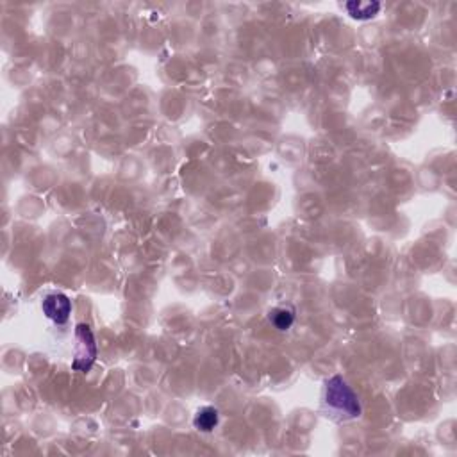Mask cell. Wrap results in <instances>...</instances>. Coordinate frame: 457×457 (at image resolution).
Instances as JSON below:
<instances>
[{"label":"cell","mask_w":457,"mask_h":457,"mask_svg":"<svg viewBox=\"0 0 457 457\" xmlns=\"http://www.w3.org/2000/svg\"><path fill=\"white\" fill-rule=\"evenodd\" d=\"M218 418H220V416H218V411L214 409V407H202V409L197 411V415H195L193 425L197 427L198 430H202V432H211V430L218 425Z\"/></svg>","instance_id":"5b68a950"},{"label":"cell","mask_w":457,"mask_h":457,"mask_svg":"<svg viewBox=\"0 0 457 457\" xmlns=\"http://www.w3.org/2000/svg\"><path fill=\"white\" fill-rule=\"evenodd\" d=\"M43 313L45 316L51 318L52 322L58 323V326H63V323L68 322L72 313V302L70 299L63 293H51L45 297L41 304Z\"/></svg>","instance_id":"3957f363"},{"label":"cell","mask_w":457,"mask_h":457,"mask_svg":"<svg viewBox=\"0 0 457 457\" xmlns=\"http://www.w3.org/2000/svg\"><path fill=\"white\" fill-rule=\"evenodd\" d=\"M75 340H77V345H75V357L72 366L77 372H88L97 357V345H95V337L89 326L79 323L75 329Z\"/></svg>","instance_id":"7a4b0ae2"},{"label":"cell","mask_w":457,"mask_h":457,"mask_svg":"<svg viewBox=\"0 0 457 457\" xmlns=\"http://www.w3.org/2000/svg\"><path fill=\"white\" fill-rule=\"evenodd\" d=\"M345 9L356 20H370L380 11L379 2H347Z\"/></svg>","instance_id":"277c9868"},{"label":"cell","mask_w":457,"mask_h":457,"mask_svg":"<svg viewBox=\"0 0 457 457\" xmlns=\"http://www.w3.org/2000/svg\"><path fill=\"white\" fill-rule=\"evenodd\" d=\"M271 323L277 327L279 330H288L295 322V314L291 309H286V307H279V309H273L270 313Z\"/></svg>","instance_id":"8992f818"},{"label":"cell","mask_w":457,"mask_h":457,"mask_svg":"<svg viewBox=\"0 0 457 457\" xmlns=\"http://www.w3.org/2000/svg\"><path fill=\"white\" fill-rule=\"evenodd\" d=\"M326 402L334 407L340 413H345L350 418H356L361 415V404L357 400L356 393L350 390L349 384L341 379L340 375H334L326 384Z\"/></svg>","instance_id":"6da1fadb"}]
</instances>
